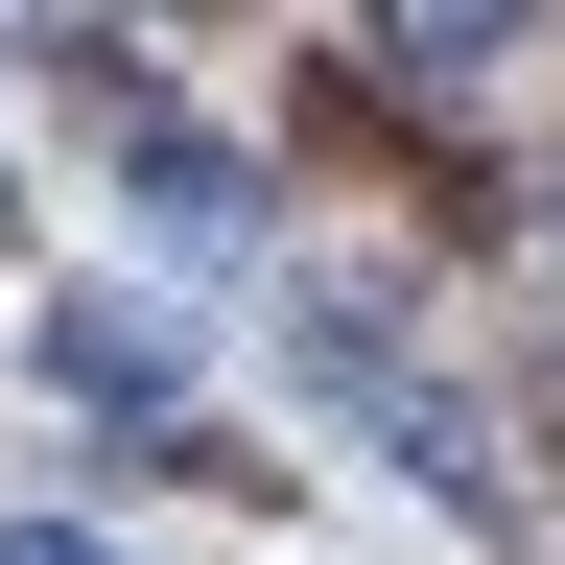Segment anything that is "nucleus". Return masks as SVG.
<instances>
[{
    "label": "nucleus",
    "mask_w": 565,
    "mask_h": 565,
    "mask_svg": "<svg viewBox=\"0 0 565 565\" xmlns=\"http://www.w3.org/2000/svg\"><path fill=\"white\" fill-rule=\"evenodd\" d=\"M47 377H71V401H141V377H166V353H141L118 307H47Z\"/></svg>",
    "instance_id": "1"
},
{
    "label": "nucleus",
    "mask_w": 565,
    "mask_h": 565,
    "mask_svg": "<svg viewBox=\"0 0 565 565\" xmlns=\"http://www.w3.org/2000/svg\"><path fill=\"white\" fill-rule=\"evenodd\" d=\"M0 565H118V542H71V519H0Z\"/></svg>",
    "instance_id": "2"
}]
</instances>
